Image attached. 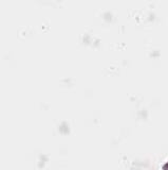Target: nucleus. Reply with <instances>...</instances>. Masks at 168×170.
<instances>
[]
</instances>
